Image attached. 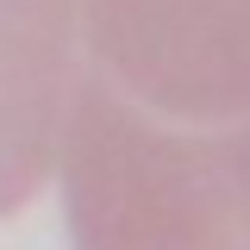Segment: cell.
<instances>
[{
    "mask_svg": "<svg viewBox=\"0 0 250 250\" xmlns=\"http://www.w3.org/2000/svg\"><path fill=\"white\" fill-rule=\"evenodd\" d=\"M69 119L75 250H250V113L169 119L94 69Z\"/></svg>",
    "mask_w": 250,
    "mask_h": 250,
    "instance_id": "cell-1",
    "label": "cell"
},
{
    "mask_svg": "<svg viewBox=\"0 0 250 250\" xmlns=\"http://www.w3.org/2000/svg\"><path fill=\"white\" fill-rule=\"evenodd\" d=\"M100 75L169 119L250 113V0H88Z\"/></svg>",
    "mask_w": 250,
    "mask_h": 250,
    "instance_id": "cell-2",
    "label": "cell"
},
{
    "mask_svg": "<svg viewBox=\"0 0 250 250\" xmlns=\"http://www.w3.org/2000/svg\"><path fill=\"white\" fill-rule=\"evenodd\" d=\"M75 94V0H0V219L44 188Z\"/></svg>",
    "mask_w": 250,
    "mask_h": 250,
    "instance_id": "cell-3",
    "label": "cell"
}]
</instances>
